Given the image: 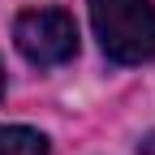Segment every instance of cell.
I'll return each mask as SVG.
<instances>
[{
	"label": "cell",
	"mask_w": 155,
	"mask_h": 155,
	"mask_svg": "<svg viewBox=\"0 0 155 155\" xmlns=\"http://www.w3.org/2000/svg\"><path fill=\"white\" fill-rule=\"evenodd\" d=\"M13 43L30 65H65L78 56V22L65 9H26L13 22Z\"/></svg>",
	"instance_id": "7a4b0ae2"
},
{
	"label": "cell",
	"mask_w": 155,
	"mask_h": 155,
	"mask_svg": "<svg viewBox=\"0 0 155 155\" xmlns=\"http://www.w3.org/2000/svg\"><path fill=\"white\" fill-rule=\"evenodd\" d=\"M91 26L112 65L155 61V5L151 0H91Z\"/></svg>",
	"instance_id": "6da1fadb"
},
{
	"label": "cell",
	"mask_w": 155,
	"mask_h": 155,
	"mask_svg": "<svg viewBox=\"0 0 155 155\" xmlns=\"http://www.w3.org/2000/svg\"><path fill=\"white\" fill-rule=\"evenodd\" d=\"M0 99H5V65H0Z\"/></svg>",
	"instance_id": "277c9868"
},
{
	"label": "cell",
	"mask_w": 155,
	"mask_h": 155,
	"mask_svg": "<svg viewBox=\"0 0 155 155\" xmlns=\"http://www.w3.org/2000/svg\"><path fill=\"white\" fill-rule=\"evenodd\" d=\"M0 155H48V138L30 125H0Z\"/></svg>",
	"instance_id": "3957f363"
}]
</instances>
